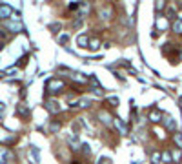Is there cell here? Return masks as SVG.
<instances>
[{"label":"cell","mask_w":182,"mask_h":164,"mask_svg":"<svg viewBox=\"0 0 182 164\" xmlns=\"http://www.w3.org/2000/svg\"><path fill=\"white\" fill-rule=\"evenodd\" d=\"M26 62H27V57H22V58H20V66H24Z\"/></svg>","instance_id":"7402d4cb"},{"label":"cell","mask_w":182,"mask_h":164,"mask_svg":"<svg viewBox=\"0 0 182 164\" xmlns=\"http://www.w3.org/2000/svg\"><path fill=\"white\" fill-rule=\"evenodd\" d=\"M173 31L182 35V18H179V20H175V22H173Z\"/></svg>","instance_id":"8fae6325"},{"label":"cell","mask_w":182,"mask_h":164,"mask_svg":"<svg viewBox=\"0 0 182 164\" xmlns=\"http://www.w3.org/2000/svg\"><path fill=\"white\" fill-rule=\"evenodd\" d=\"M7 27L13 31H22V24L20 22H7Z\"/></svg>","instance_id":"9c48e42d"},{"label":"cell","mask_w":182,"mask_h":164,"mask_svg":"<svg viewBox=\"0 0 182 164\" xmlns=\"http://www.w3.org/2000/svg\"><path fill=\"white\" fill-rule=\"evenodd\" d=\"M89 104H91L89 99H80L78 102H75V104H71V106H77V108H88Z\"/></svg>","instance_id":"52a82bcc"},{"label":"cell","mask_w":182,"mask_h":164,"mask_svg":"<svg viewBox=\"0 0 182 164\" xmlns=\"http://www.w3.org/2000/svg\"><path fill=\"white\" fill-rule=\"evenodd\" d=\"M46 108H47L51 113H57V111H60V106H57V102H55V100H47V102H46Z\"/></svg>","instance_id":"277c9868"},{"label":"cell","mask_w":182,"mask_h":164,"mask_svg":"<svg viewBox=\"0 0 182 164\" xmlns=\"http://www.w3.org/2000/svg\"><path fill=\"white\" fill-rule=\"evenodd\" d=\"M16 113H18L20 117H29V110H27L24 104H18V106H16Z\"/></svg>","instance_id":"5b68a950"},{"label":"cell","mask_w":182,"mask_h":164,"mask_svg":"<svg viewBox=\"0 0 182 164\" xmlns=\"http://www.w3.org/2000/svg\"><path fill=\"white\" fill-rule=\"evenodd\" d=\"M82 152H84L86 155H89V146H88V144H82Z\"/></svg>","instance_id":"ffe728a7"},{"label":"cell","mask_w":182,"mask_h":164,"mask_svg":"<svg viewBox=\"0 0 182 164\" xmlns=\"http://www.w3.org/2000/svg\"><path fill=\"white\" fill-rule=\"evenodd\" d=\"M78 9H80L82 15H86V13L89 11V4H88V2H80V7H78Z\"/></svg>","instance_id":"5bb4252c"},{"label":"cell","mask_w":182,"mask_h":164,"mask_svg":"<svg viewBox=\"0 0 182 164\" xmlns=\"http://www.w3.org/2000/svg\"><path fill=\"white\" fill-rule=\"evenodd\" d=\"M89 35H80L78 38H77V44L80 46V47H89Z\"/></svg>","instance_id":"7a4b0ae2"},{"label":"cell","mask_w":182,"mask_h":164,"mask_svg":"<svg viewBox=\"0 0 182 164\" xmlns=\"http://www.w3.org/2000/svg\"><path fill=\"white\" fill-rule=\"evenodd\" d=\"M179 102H180V108H182V97H180V99H179Z\"/></svg>","instance_id":"d4e9b609"},{"label":"cell","mask_w":182,"mask_h":164,"mask_svg":"<svg viewBox=\"0 0 182 164\" xmlns=\"http://www.w3.org/2000/svg\"><path fill=\"white\" fill-rule=\"evenodd\" d=\"M164 124H166L168 130H175V120L171 117H164Z\"/></svg>","instance_id":"30bf717a"},{"label":"cell","mask_w":182,"mask_h":164,"mask_svg":"<svg viewBox=\"0 0 182 164\" xmlns=\"http://www.w3.org/2000/svg\"><path fill=\"white\" fill-rule=\"evenodd\" d=\"M168 15H170V18H175V11L173 9H168Z\"/></svg>","instance_id":"44dd1931"},{"label":"cell","mask_w":182,"mask_h":164,"mask_svg":"<svg viewBox=\"0 0 182 164\" xmlns=\"http://www.w3.org/2000/svg\"><path fill=\"white\" fill-rule=\"evenodd\" d=\"M58 40H60V44H67V40H69V37H67V35H62V37H60Z\"/></svg>","instance_id":"ac0fdd59"},{"label":"cell","mask_w":182,"mask_h":164,"mask_svg":"<svg viewBox=\"0 0 182 164\" xmlns=\"http://www.w3.org/2000/svg\"><path fill=\"white\" fill-rule=\"evenodd\" d=\"M171 157H173V161H180V159H182V155L179 153V152H175V153H173Z\"/></svg>","instance_id":"d6986e66"},{"label":"cell","mask_w":182,"mask_h":164,"mask_svg":"<svg viewBox=\"0 0 182 164\" xmlns=\"http://www.w3.org/2000/svg\"><path fill=\"white\" fill-rule=\"evenodd\" d=\"M149 119H151L153 122H159V120L162 119V113H160L159 110H153V111H151V115H149Z\"/></svg>","instance_id":"ba28073f"},{"label":"cell","mask_w":182,"mask_h":164,"mask_svg":"<svg viewBox=\"0 0 182 164\" xmlns=\"http://www.w3.org/2000/svg\"><path fill=\"white\" fill-rule=\"evenodd\" d=\"M11 15V7L9 5H0V18H7Z\"/></svg>","instance_id":"8992f818"},{"label":"cell","mask_w":182,"mask_h":164,"mask_svg":"<svg viewBox=\"0 0 182 164\" xmlns=\"http://www.w3.org/2000/svg\"><path fill=\"white\" fill-rule=\"evenodd\" d=\"M100 120L106 122V124H111V115L106 113V111H100Z\"/></svg>","instance_id":"7c38bea8"},{"label":"cell","mask_w":182,"mask_h":164,"mask_svg":"<svg viewBox=\"0 0 182 164\" xmlns=\"http://www.w3.org/2000/svg\"><path fill=\"white\" fill-rule=\"evenodd\" d=\"M115 126H117V130H118L122 135H126V133H128V126H126V122H124V120L115 119Z\"/></svg>","instance_id":"3957f363"},{"label":"cell","mask_w":182,"mask_h":164,"mask_svg":"<svg viewBox=\"0 0 182 164\" xmlns=\"http://www.w3.org/2000/svg\"><path fill=\"white\" fill-rule=\"evenodd\" d=\"M175 142H177V144L182 148V135H180V133H177V135H175Z\"/></svg>","instance_id":"e0dca14e"},{"label":"cell","mask_w":182,"mask_h":164,"mask_svg":"<svg viewBox=\"0 0 182 164\" xmlns=\"http://www.w3.org/2000/svg\"><path fill=\"white\" fill-rule=\"evenodd\" d=\"M98 44H100V42H98V38H95V37H91V38H89V47H91V49H97V47H98Z\"/></svg>","instance_id":"9a60e30c"},{"label":"cell","mask_w":182,"mask_h":164,"mask_svg":"<svg viewBox=\"0 0 182 164\" xmlns=\"http://www.w3.org/2000/svg\"><path fill=\"white\" fill-rule=\"evenodd\" d=\"M73 164H80V162H78V161H75V162H73Z\"/></svg>","instance_id":"484cf974"},{"label":"cell","mask_w":182,"mask_h":164,"mask_svg":"<svg viewBox=\"0 0 182 164\" xmlns=\"http://www.w3.org/2000/svg\"><path fill=\"white\" fill-rule=\"evenodd\" d=\"M162 161H166L168 164H173V157H171V153L164 152V153H162Z\"/></svg>","instance_id":"2e32d148"},{"label":"cell","mask_w":182,"mask_h":164,"mask_svg":"<svg viewBox=\"0 0 182 164\" xmlns=\"http://www.w3.org/2000/svg\"><path fill=\"white\" fill-rule=\"evenodd\" d=\"M159 159H160V157H159V153H153V161H155V162H159Z\"/></svg>","instance_id":"603a6c76"},{"label":"cell","mask_w":182,"mask_h":164,"mask_svg":"<svg viewBox=\"0 0 182 164\" xmlns=\"http://www.w3.org/2000/svg\"><path fill=\"white\" fill-rule=\"evenodd\" d=\"M106 102H108V104H109L111 108L118 106V99H117V97H108V99H106Z\"/></svg>","instance_id":"4fadbf2b"},{"label":"cell","mask_w":182,"mask_h":164,"mask_svg":"<svg viewBox=\"0 0 182 164\" xmlns=\"http://www.w3.org/2000/svg\"><path fill=\"white\" fill-rule=\"evenodd\" d=\"M46 89H47L49 93H58V91L64 89V82L58 80V79H49L47 84H46Z\"/></svg>","instance_id":"6da1fadb"},{"label":"cell","mask_w":182,"mask_h":164,"mask_svg":"<svg viewBox=\"0 0 182 164\" xmlns=\"http://www.w3.org/2000/svg\"><path fill=\"white\" fill-rule=\"evenodd\" d=\"M100 164H111V161H109V159H102V161H100Z\"/></svg>","instance_id":"cb8c5ba5"}]
</instances>
